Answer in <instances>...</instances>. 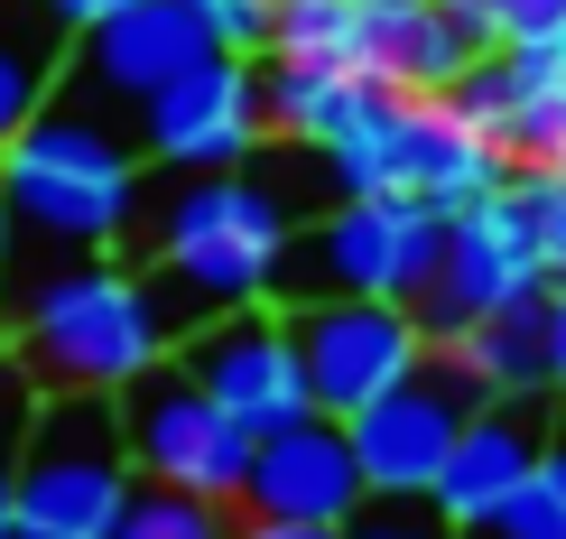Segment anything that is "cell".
Masks as SVG:
<instances>
[{
	"label": "cell",
	"mask_w": 566,
	"mask_h": 539,
	"mask_svg": "<svg viewBox=\"0 0 566 539\" xmlns=\"http://www.w3.org/2000/svg\"><path fill=\"white\" fill-rule=\"evenodd\" d=\"M0 186H10V270H0V308H10L46 270L130 242L139 205H149V158L122 131V112L56 93L38 122L0 139Z\"/></svg>",
	"instance_id": "1"
},
{
	"label": "cell",
	"mask_w": 566,
	"mask_h": 539,
	"mask_svg": "<svg viewBox=\"0 0 566 539\" xmlns=\"http://www.w3.org/2000/svg\"><path fill=\"white\" fill-rule=\"evenodd\" d=\"M297 186L251 158V168H205V177H177L168 196L139 205L130 224V261L158 279L177 335L223 308H251V298L279 289V261L297 242Z\"/></svg>",
	"instance_id": "2"
},
{
	"label": "cell",
	"mask_w": 566,
	"mask_h": 539,
	"mask_svg": "<svg viewBox=\"0 0 566 539\" xmlns=\"http://www.w3.org/2000/svg\"><path fill=\"white\" fill-rule=\"evenodd\" d=\"M0 325H10V354L38 401L46 391H130L149 363L177 354V317L158 298V279L122 251L46 270L29 298L0 308Z\"/></svg>",
	"instance_id": "3"
},
{
	"label": "cell",
	"mask_w": 566,
	"mask_h": 539,
	"mask_svg": "<svg viewBox=\"0 0 566 539\" xmlns=\"http://www.w3.org/2000/svg\"><path fill=\"white\" fill-rule=\"evenodd\" d=\"M316 158L335 196H399V205H437V215H464L511 177V158L455 112V93H381V84Z\"/></svg>",
	"instance_id": "4"
},
{
	"label": "cell",
	"mask_w": 566,
	"mask_h": 539,
	"mask_svg": "<svg viewBox=\"0 0 566 539\" xmlns=\"http://www.w3.org/2000/svg\"><path fill=\"white\" fill-rule=\"evenodd\" d=\"M139 494L112 391H46L19 428V539H112Z\"/></svg>",
	"instance_id": "5"
},
{
	"label": "cell",
	"mask_w": 566,
	"mask_h": 539,
	"mask_svg": "<svg viewBox=\"0 0 566 539\" xmlns=\"http://www.w3.org/2000/svg\"><path fill=\"white\" fill-rule=\"evenodd\" d=\"M446 215L437 205H399V196H335L316 224H297L289 261H279V308L297 298H409L437 279Z\"/></svg>",
	"instance_id": "6"
},
{
	"label": "cell",
	"mask_w": 566,
	"mask_h": 539,
	"mask_svg": "<svg viewBox=\"0 0 566 539\" xmlns=\"http://www.w3.org/2000/svg\"><path fill=\"white\" fill-rule=\"evenodd\" d=\"M122 401V437H130V465L139 484H177V494H214V502H242L251 484V447L261 437L232 418L214 391L196 382L177 354L149 363L130 391H112Z\"/></svg>",
	"instance_id": "7"
},
{
	"label": "cell",
	"mask_w": 566,
	"mask_h": 539,
	"mask_svg": "<svg viewBox=\"0 0 566 539\" xmlns=\"http://www.w3.org/2000/svg\"><path fill=\"white\" fill-rule=\"evenodd\" d=\"M130 139L149 168L168 177H205V168H251L270 139V112H261V56H232L214 46L205 65H186L177 84H158L149 103L130 112Z\"/></svg>",
	"instance_id": "8"
},
{
	"label": "cell",
	"mask_w": 566,
	"mask_h": 539,
	"mask_svg": "<svg viewBox=\"0 0 566 539\" xmlns=\"http://www.w3.org/2000/svg\"><path fill=\"white\" fill-rule=\"evenodd\" d=\"M289 325H297L306 391H316L325 418L371 410L381 391H399L428 363V325H418L409 298H297Z\"/></svg>",
	"instance_id": "9"
},
{
	"label": "cell",
	"mask_w": 566,
	"mask_h": 539,
	"mask_svg": "<svg viewBox=\"0 0 566 539\" xmlns=\"http://www.w3.org/2000/svg\"><path fill=\"white\" fill-rule=\"evenodd\" d=\"M177 363L196 372V382L214 391L251 437L297 428V418L316 410V391H306V354H297V325H289L279 298H251V308H223V317L186 325V335H177Z\"/></svg>",
	"instance_id": "10"
},
{
	"label": "cell",
	"mask_w": 566,
	"mask_h": 539,
	"mask_svg": "<svg viewBox=\"0 0 566 539\" xmlns=\"http://www.w3.org/2000/svg\"><path fill=\"white\" fill-rule=\"evenodd\" d=\"M530 289H557L548 261H538V232L521 215V196H511V177L492 186V196H474L464 215H446V251H437V279L418 289V325H428V344L464 335L474 317L511 308V298Z\"/></svg>",
	"instance_id": "11"
},
{
	"label": "cell",
	"mask_w": 566,
	"mask_h": 539,
	"mask_svg": "<svg viewBox=\"0 0 566 539\" xmlns=\"http://www.w3.org/2000/svg\"><path fill=\"white\" fill-rule=\"evenodd\" d=\"M474 410H483L474 372L428 344V363H418L399 391H381L371 410L344 418V428H353V456H363V484H371V494H428L437 465H446V447L464 437V418H474Z\"/></svg>",
	"instance_id": "12"
},
{
	"label": "cell",
	"mask_w": 566,
	"mask_h": 539,
	"mask_svg": "<svg viewBox=\"0 0 566 539\" xmlns=\"http://www.w3.org/2000/svg\"><path fill=\"white\" fill-rule=\"evenodd\" d=\"M214 19L196 10V0H130V10H112L103 29L75 38V56H65V93H84V103L103 112H139L158 84H177L186 65L214 56Z\"/></svg>",
	"instance_id": "13"
},
{
	"label": "cell",
	"mask_w": 566,
	"mask_h": 539,
	"mask_svg": "<svg viewBox=\"0 0 566 539\" xmlns=\"http://www.w3.org/2000/svg\"><path fill=\"white\" fill-rule=\"evenodd\" d=\"M371 502L363 484V456H353V428L325 410H306L297 428H270L251 447V484H242V511H270V521H353Z\"/></svg>",
	"instance_id": "14"
},
{
	"label": "cell",
	"mask_w": 566,
	"mask_h": 539,
	"mask_svg": "<svg viewBox=\"0 0 566 539\" xmlns=\"http://www.w3.org/2000/svg\"><path fill=\"white\" fill-rule=\"evenodd\" d=\"M548 401H557V391H521V401H483L474 418H464V437L446 447L437 484H428V502L455 530L474 521V511H492L511 484L538 475V456H548V437H557V410Z\"/></svg>",
	"instance_id": "15"
},
{
	"label": "cell",
	"mask_w": 566,
	"mask_h": 539,
	"mask_svg": "<svg viewBox=\"0 0 566 539\" xmlns=\"http://www.w3.org/2000/svg\"><path fill=\"white\" fill-rule=\"evenodd\" d=\"M483 46H492V29L455 0H371L363 75L381 93H455Z\"/></svg>",
	"instance_id": "16"
},
{
	"label": "cell",
	"mask_w": 566,
	"mask_h": 539,
	"mask_svg": "<svg viewBox=\"0 0 566 539\" xmlns=\"http://www.w3.org/2000/svg\"><path fill=\"white\" fill-rule=\"evenodd\" d=\"M437 354H455L464 372H474V391H483V401L557 391V382H548V289H530V298H511V308L474 317L464 335H446Z\"/></svg>",
	"instance_id": "17"
},
{
	"label": "cell",
	"mask_w": 566,
	"mask_h": 539,
	"mask_svg": "<svg viewBox=\"0 0 566 539\" xmlns=\"http://www.w3.org/2000/svg\"><path fill=\"white\" fill-rule=\"evenodd\" d=\"M65 56H75V29L46 0H0V139L65 93Z\"/></svg>",
	"instance_id": "18"
},
{
	"label": "cell",
	"mask_w": 566,
	"mask_h": 539,
	"mask_svg": "<svg viewBox=\"0 0 566 539\" xmlns=\"http://www.w3.org/2000/svg\"><path fill=\"white\" fill-rule=\"evenodd\" d=\"M371 103L363 75H344V65H297V56H261V112L279 139H297V149H325L353 112Z\"/></svg>",
	"instance_id": "19"
},
{
	"label": "cell",
	"mask_w": 566,
	"mask_h": 539,
	"mask_svg": "<svg viewBox=\"0 0 566 539\" xmlns=\"http://www.w3.org/2000/svg\"><path fill=\"white\" fill-rule=\"evenodd\" d=\"M363 38H371V0H279V19H270V56L344 65V75H363Z\"/></svg>",
	"instance_id": "20"
},
{
	"label": "cell",
	"mask_w": 566,
	"mask_h": 539,
	"mask_svg": "<svg viewBox=\"0 0 566 539\" xmlns=\"http://www.w3.org/2000/svg\"><path fill=\"white\" fill-rule=\"evenodd\" d=\"M455 539H566V437H548L530 484H511L492 511H474Z\"/></svg>",
	"instance_id": "21"
},
{
	"label": "cell",
	"mask_w": 566,
	"mask_h": 539,
	"mask_svg": "<svg viewBox=\"0 0 566 539\" xmlns=\"http://www.w3.org/2000/svg\"><path fill=\"white\" fill-rule=\"evenodd\" d=\"M232 530H242V502L177 494V484H139L112 539H232Z\"/></svg>",
	"instance_id": "22"
},
{
	"label": "cell",
	"mask_w": 566,
	"mask_h": 539,
	"mask_svg": "<svg viewBox=\"0 0 566 539\" xmlns=\"http://www.w3.org/2000/svg\"><path fill=\"white\" fill-rule=\"evenodd\" d=\"M511 196H521V215L538 232L548 279H566V158H557V168H511Z\"/></svg>",
	"instance_id": "23"
},
{
	"label": "cell",
	"mask_w": 566,
	"mask_h": 539,
	"mask_svg": "<svg viewBox=\"0 0 566 539\" xmlns=\"http://www.w3.org/2000/svg\"><path fill=\"white\" fill-rule=\"evenodd\" d=\"M344 539H455V521H446L428 494H371L344 521Z\"/></svg>",
	"instance_id": "24"
},
{
	"label": "cell",
	"mask_w": 566,
	"mask_h": 539,
	"mask_svg": "<svg viewBox=\"0 0 566 539\" xmlns=\"http://www.w3.org/2000/svg\"><path fill=\"white\" fill-rule=\"evenodd\" d=\"M205 19H214V38L232 46V56H270V19L279 0H196Z\"/></svg>",
	"instance_id": "25"
},
{
	"label": "cell",
	"mask_w": 566,
	"mask_h": 539,
	"mask_svg": "<svg viewBox=\"0 0 566 539\" xmlns=\"http://www.w3.org/2000/svg\"><path fill=\"white\" fill-rule=\"evenodd\" d=\"M455 10H474L492 38H521V29H548V19H566V0H455Z\"/></svg>",
	"instance_id": "26"
},
{
	"label": "cell",
	"mask_w": 566,
	"mask_h": 539,
	"mask_svg": "<svg viewBox=\"0 0 566 539\" xmlns=\"http://www.w3.org/2000/svg\"><path fill=\"white\" fill-rule=\"evenodd\" d=\"M29 410H38V391H29V372H19V354H10V325H0V437L29 428Z\"/></svg>",
	"instance_id": "27"
},
{
	"label": "cell",
	"mask_w": 566,
	"mask_h": 539,
	"mask_svg": "<svg viewBox=\"0 0 566 539\" xmlns=\"http://www.w3.org/2000/svg\"><path fill=\"white\" fill-rule=\"evenodd\" d=\"M232 539H344L335 521H270V511H242V530Z\"/></svg>",
	"instance_id": "28"
},
{
	"label": "cell",
	"mask_w": 566,
	"mask_h": 539,
	"mask_svg": "<svg viewBox=\"0 0 566 539\" xmlns=\"http://www.w3.org/2000/svg\"><path fill=\"white\" fill-rule=\"evenodd\" d=\"M0 539H19V437H0Z\"/></svg>",
	"instance_id": "29"
},
{
	"label": "cell",
	"mask_w": 566,
	"mask_h": 539,
	"mask_svg": "<svg viewBox=\"0 0 566 539\" xmlns=\"http://www.w3.org/2000/svg\"><path fill=\"white\" fill-rule=\"evenodd\" d=\"M548 382H557V401H566V279L548 289Z\"/></svg>",
	"instance_id": "30"
},
{
	"label": "cell",
	"mask_w": 566,
	"mask_h": 539,
	"mask_svg": "<svg viewBox=\"0 0 566 539\" xmlns=\"http://www.w3.org/2000/svg\"><path fill=\"white\" fill-rule=\"evenodd\" d=\"M46 10H56V19H65V29H75V38H84V29H103V19H112V10H130V0H46Z\"/></svg>",
	"instance_id": "31"
},
{
	"label": "cell",
	"mask_w": 566,
	"mask_h": 539,
	"mask_svg": "<svg viewBox=\"0 0 566 539\" xmlns=\"http://www.w3.org/2000/svg\"><path fill=\"white\" fill-rule=\"evenodd\" d=\"M0 270H10V186H0Z\"/></svg>",
	"instance_id": "32"
}]
</instances>
